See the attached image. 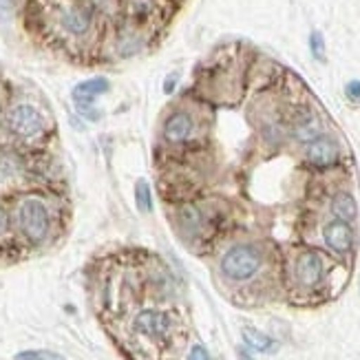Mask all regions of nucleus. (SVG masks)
<instances>
[{"instance_id": "nucleus-27", "label": "nucleus", "mask_w": 360, "mask_h": 360, "mask_svg": "<svg viewBox=\"0 0 360 360\" xmlns=\"http://www.w3.org/2000/svg\"><path fill=\"white\" fill-rule=\"evenodd\" d=\"M239 358H241V360H255V358L250 356V354H248L245 349H239Z\"/></svg>"}, {"instance_id": "nucleus-15", "label": "nucleus", "mask_w": 360, "mask_h": 360, "mask_svg": "<svg viewBox=\"0 0 360 360\" xmlns=\"http://www.w3.org/2000/svg\"><path fill=\"white\" fill-rule=\"evenodd\" d=\"M71 98H73V106L80 117H84L86 122L102 120V111L96 106V98H84V96H71Z\"/></svg>"}, {"instance_id": "nucleus-16", "label": "nucleus", "mask_w": 360, "mask_h": 360, "mask_svg": "<svg viewBox=\"0 0 360 360\" xmlns=\"http://www.w3.org/2000/svg\"><path fill=\"white\" fill-rule=\"evenodd\" d=\"M135 206L144 214H148L153 210V193H150V186L146 179L135 181Z\"/></svg>"}, {"instance_id": "nucleus-10", "label": "nucleus", "mask_w": 360, "mask_h": 360, "mask_svg": "<svg viewBox=\"0 0 360 360\" xmlns=\"http://www.w3.org/2000/svg\"><path fill=\"white\" fill-rule=\"evenodd\" d=\"M296 276L307 288L316 285L323 278V259L316 252H303L296 261Z\"/></svg>"}, {"instance_id": "nucleus-7", "label": "nucleus", "mask_w": 360, "mask_h": 360, "mask_svg": "<svg viewBox=\"0 0 360 360\" xmlns=\"http://www.w3.org/2000/svg\"><path fill=\"white\" fill-rule=\"evenodd\" d=\"M135 332L148 338H162L170 330V316L160 309H144L135 316Z\"/></svg>"}, {"instance_id": "nucleus-3", "label": "nucleus", "mask_w": 360, "mask_h": 360, "mask_svg": "<svg viewBox=\"0 0 360 360\" xmlns=\"http://www.w3.org/2000/svg\"><path fill=\"white\" fill-rule=\"evenodd\" d=\"M5 124L13 137L27 139V142L44 133V115L34 104H27V102L11 106L5 115Z\"/></svg>"}, {"instance_id": "nucleus-20", "label": "nucleus", "mask_w": 360, "mask_h": 360, "mask_svg": "<svg viewBox=\"0 0 360 360\" xmlns=\"http://www.w3.org/2000/svg\"><path fill=\"white\" fill-rule=\"evenodd\" d=\"M15 360H62V356L49 349H29L15 354Z\"/></svg>"}, {"instance_id": "nucleus-9", "label": "nucleus", "mask_w": 360, "mask_h": 360, "mask_svg": "<svg viewBox=\"0 0 360 360\" xmlns=\"http://www.w3.org/2000/svg\"><path fill=\"white\" fill-rule=\"evenodd\" d=\"M323 239L330 245L334 252L345 255L354 245V230L347 221H340V219H334L325 228H323Z\"/></svg>"}, {"instance_id": "nucleus-26", "label": "nucleus", "mask_w": 360, "mask_h": 360, "mask_svg": "<svg viewBox=\"0 0 360 360\" xmlns=\"http://www.w3.org/2000/svg\"><path fill=\"white\" fill-rule=\"evenodd\" d=\"M5 230H7V214H5L3 206H0V234H5Z\"/></svg>"}, {"instance_id": "nucleus-5", "label": "nucleus", "mask_w": 360, "mask_h": 360, "mask_svg": "<svg viewBox=\"0 0 360 360\" xmlns=\"http://www.w3.org/2000/svg\"><path fill=\"white\" fill-rule=\"evenodd\" d=\"M340 148L336 144V139L330 135H321L316 139H311L309 144H305V158L311 166L316 168H327L338 162Z\"/></svg>"}, {"instance_id": "nucleus-25", "label": "nucleus", "mask_w": 360, "mask_h": 360, "mask_svg": "<svg viewBox=\"0 0 360 360\" xmlns=\"http://www.w3.org/2000/svg\"><path fill=\"white\" fill-rule=\"evenodd\" d=\"M175 86H177V73L166 77V82H164V93H166V96H170V93L175 91Z\"/></svg>"}, {"instance_id": "nucleus-11", "label": "nucleus", "mask_w": 360, "mask_h": 360, "mask_svg": "<svg viewBox=\"0 0 360 360\" xmlns=\"http://www.w3.org/2000/svg\"><path fill=\"white\" fill-rule=\"evenodd\" d=\"M332 212H334L336 219H340V221L349 224L358 217V203L349 193H338L332 199Z\"/></svg>"}, {"instance_id": "nucleus-24", "label": "nucleus", "mask_w": 360, "mask_h": 360, "mask_svg": "<svg viewBox=\"0 0 360 360\" xmlns=\"http://www.w3.org/2000/svg\"><path fill=\"white\" fill-rule=\"evenodd\" d=\"M188 360H210V354L203 345H195L191 354H188Z\"/></svg>"}, {"instance_id": "nucleus-2", "label": "nucleus", "mask_w": 360, "mask_h": 360, "mask_svg": "<svg viewBox=\"0 0 360 360\" xmlns=\"http://www.w3.org/2000/svg\"><path fill=\"white\" fill-rule=\"evenodd\" d=\"M261 268V252L255 245H234L221 259V272L230 281H248Z\"/></svg>"}, {"instance_id": "nucleus-1", "label": "nucleus", "mask_w": 360, "mask_h": 360, "mask_svg": "<svg viewBox=\"0 0 360 360\" xmlns=\"http://www.w3.org/2000/svg\"><path fill=\"white\" fill-rule=\"evenodd\" d=\"M15 217H18V226L22 234L31 243H42L46 239L51 228V217H49V208H46V203L40 197L20 199Z\"/></svg>"}, {"instance_id": "nucleus-23", "label": "nucleus", "mask_w": 360, "mask_h": 360, "mask_svg": "<svg viewBox=\"0 0 360 360\" xmlns=\"http://www.w3.org/2000/svg\"><path fill=\"white\" fill-rule=\"evenodd\" d=\"M89 3L96 7V9H100V11L111 13L115 9V5H117V0H89Z\"/></svg>"}, {"instance_id": "nucleus-22", "label": "nucleus", "mask_w": 360, "mask_h": 360, "mask_svg": "<svg viewBox=\"0 0 360 360\" xmlns=\"http://www.w3.org/2000/svg\"><path fill=\"white\" fill-rule=\"evenodd\" d=\"M345 96L352 102H360V80H349L345 84Z\"/></svg>"}, {"instance_id": "nucleus-4", "label": "nucleus", "mask_w": 360, "mask_h": 360, "mask_svg": "<svg viewBox=\"0 0 360 360\" xmlns=\"http://www.w3.org/2000/svg\"><path fill=\"white\" fill-rule=\"evenodd\" d=\"M58 22L69 36L82 38V36L89 34L91 27H93V11L86 5H69V7H65L60 11Z\"/></svg>"}, {"instance_id": "nucleus-12", "label": "nucleus", "mask_w": 360, "mask_h": 360, "mask_svg": "<svg viewBox=\"0 0 360 360\" xmlns=\"http://www.w3.org/2000/svg\"><path fill=\"white\" fill-rule=\"evenodd\" d=\"M111 91V82H108V77L104 75H98V77H89V80L75 84L71 96H84V98H100L104 93Z\"/></svg>"}, {"instance_id": "nucleus-13", "label": "nucleus", "mask_w": 360, "mask_h": 360, "mask_svg": "<svg viewBox=\"0 0 360 360\" xmlns=\"http://www.w3.org/2000/svg\"><path fill=\"white\" fill-rule=\"evenodd\" d=\"M243 342L250 349L261 352V354H270L276 349V342L268 334L255 330V327H243Z\"/></svg>"}, {"instance_id": "nucleus-6", "label": "nucleus", "mask_w": 360, "mask_h": 360, "mask_svg": "<svg viewBox=\"0 0 360 360\" xmlns=\"http://www.w3.org/2000/svg\"><path fill=\"white\" fill-rule=\"evenodd\" d=\"M292 135L296 142L309 144L311 139L323 135V120L319 117V113L311 111V108H301L292 120Z\"/></svg>"}, {"instance_id": "nucleus-21", "label": "nucleus", "mask_w": 360, "mask_h": 360, "mask_svg": "<svg viewBox=\"0 0 360 360\" xmlns=\"http://www.w3.org/2000/svg\"><path fill=\"white\" fill-rule=\"evenodd\" d=\"M13 15V0H0V25L11 20Z\"/></svg>"}, {"instance_id": "nucleus-18", "label": "nucleus", "mask_w": 360, "mask_h": 360, "mask_svg": "<svg viewBox=\"0 0 360 360\" xmlns=\"http://www.w3.org/2000/svg\"><path fill=\"white\" fill-rule=\"evenodd\" d=\"M142 44H144V40L139 38V36H135V34H124L120 38V42H117V53L124 56V58H129V56H133V53H137L139 49H142Z\"/></svg>"}, {"instance_id": "nucleus-8", "label": "nucleus", "mask_w": 360, "mask_h": 360, "mask_svg": "<svg viewBox=\"0 0 360 360\" xmlns=\"http://www.w3.org/2000/svg\"><path fill=\"white\" fill-rule=\"evenodd\" d=\"M164 139L170 144H181L188 142L195 133V120L191 113L186 111H175L170 113L164 122Z\"/></svg>"}, {"instance_id": "nucleus-17", "label": "nucleus", "mask_w": 360, "mask_h": 360, "mask_svg": "<svg viewBox=\"0 0 360 360\" xmlns=\"http://www.w3.org/2000/svg\"><path fill=\"white\" fill-rule=\"evenodd\" d=\"M179 224L184 226L186 232L195 234L201 228V212L195 206H184L179 210Z\"/></svg>"}, {"instance_id": "nucleus-19", "label": "nucleus", "mask_w": 360, "mask_h": 360, "mask_svg": "<svg viewBox=\"0 0 360 360\" xmlns=\"http://www.w3.org/2000/svg\"><path fill=\"white\" fill-rule=\"evenodd\" d=\"M309 53L314 60L325 62V36L321 31H311L309 34Z\"/></svg>"}, {"instance_id": "nucleus-14", "label": "nucleus", "mask_w": 360, "mask_h": 360, "mask_svg": "<svg viewBox=\"0 0 360 360\" xmlns=\"http://www.w3.org/2000/svg\"><path fill=\"white\" fill-rule=\"evenodd\" d=\"M22 160L13 150H0V177L3 179H13L22 175Z\"/></svg>"}]
</instances>
